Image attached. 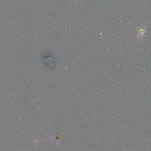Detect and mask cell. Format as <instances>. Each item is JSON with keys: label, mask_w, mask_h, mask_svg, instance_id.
<instances>
[{"label": "cell", "mask_w": 151, "mask_h": 151, "mask_svg": "<svg viewBox=\"0 0 151 151\" xmlns=\"http://www.w3.org/2000/svg\"><path fill=\"white\" fill-rule=\"evenodd\" d=\"M146 32V28H141L139 29V35L138 36H139L140 37H143L145 35Z\"/></svg>", "instance_id": "obj_1"}]
</instances>
